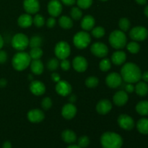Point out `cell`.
I'll return each instance as SVG.
<instances>
[{
	"label": "cell",
	"mask_w": 148,
	"mask_h": 148,
	"mask_svg": "<svg viewBox=\"0 0 148 148\" xmlns=\"http://www.w3.org/2000/svg\"><path fill=\"white\" fill-rule=\"evenodd\" d=\"M139 132L143 134H148V119L143 118L139 120L137 124Z\"/></svg>",
	"instance_id": "28"
},
{
	"label": "cell",
	"mask_w": 148,
	"mask_h": 148,
	"mask_svg": "<svg viewBox=\"0 0 148 148\" xmlns=\"http://www.w3.org/2000/svg\"><path fill=\"white\" fill-rule=\"evenodd\" d=\"M127 49L130 53H137L140 50V46L136 41H132L127 45Z\"/></svg>",
	"instance_id": "33"
},
{
	"label": "cell",
	"mask_w": 148,
	"mask_h": 148,
	"mask_svg": "<svg viewBox=\"0 0 148 148\" xmlns=\"http://www.w3.org/2000/svg\"><path fill=\"white\" fill-rule=\"evenodd\" d=\"M92 35L96 38H101L105 35V30L103 27L97 26L92 29Z\"/></svg>",
	"instance_id": "34"
},
{
	"label": "cell",
	"mask_w": 148,
	"mask_h": 148,
	"mask_svg": "<svg viewBox=\"0 0 148 148\" xmlns=\"http://www.w3.org/2000/svg\"><path fill=\"white\" fill-rule=\"evenodd\" d=\"M90 51L93 55L99 58H104L108 53V49L106 45L101 42H96L91 46Z\"/></svg>",
	"instance_id": "9"
},
{
	"label": "cell",
	"mask_w": 148,
	"mask_h": 148,
	"mask_svg": "<svg viewBox=\"0 0 148 148\" xmlns=\"http://www.w3.org/2000/svg\"><path fill=\"white\" fill-rule=\"evenodd\" d=\"M48 12L51 17H58L62 12V4L59 0H51L48 4Z\"/></svg>",
	"instance_id": "12"
},
{
	"label": "cell",
	"mask_w": 148,
	"mask_h": 148,
	"mask_svg": "<svg viewBox=\"0 0 148 148\" xmlns=\"http://www.w3.org/2000/svg\"><path fill=\"white\" fill-rule=\"evenodd\" d=\"M12 46L17 51H23L29 46V39L23 33H17L12 39Z\"/></svg>",
	"instance_id": "6"
},
{
	"label": "cell",
	"mask_w": 148,
	"mask_h": 148,
	"mask_svg": "<svg viewBox=\"0 0 148 148\" xmlns=\"http://www.w3.org/2000/svg\"><path fill=\"white\" fill-rule=\"evenodd\" d=\"M7 60V54L4 51L0 49V64H4Z\"/></svg>",
	"instance_id": "45"
},
{
	"label": "cell",
	"mask_w": 148,
	"mask_h": 148,
	"mask_svg": "<svg viewBox=\"0 0 148 148\" xmlns=\"http://www.w3.org/2000/svg\"><path fill=\"white\" fill-rule=\"evenodd\" d=\"M64 4L66 6H72L75 3L76 0H61Z\"/></svg>",
	"instance_id": "48"
},
{
	"label": "cell",
	"mask_w": 148,
	"mask_h": 148,
	"mask_svg": "<svg viewBox=\"0 0 148 148\" xmlns=\"http://www.w3.org/2000/svg\"><path fill=\"white\" fill-rule=\"evenodd\" d=\"M42 108L45 110H49L52 106V101L50 98L46 97L43 99L41 102Z\"/></svg>",
	"instance_id": "42"
},
{
	"label": "cell",
	"mask_w": 148,
	"mask_h": 148,
	"mask_svg": "<svg viewBox=\"0 0 148 148\" xmlns=\"http://www.w3.org/2000/svg\"><path fill=\"white\" fill-rule=\"evenodd\" d=\"M71 17L73 20H79V19H81L82 16V12L81 11L80 8L79 7H73V8L71 10L70 12Z\"/></svg>",
	"instance_id": "37"
},
{
	"label": "cell",
	"mask_w": 148,
	"mask_h": 148,
	"mask_svg": "<svg viewBox=\"0 0 148 148\" xmlns=\"http://www.w3.org/2000/svg\"><path fill=\"white\" fill-rule=\"evenodd\" d=\"M101 1H107V0H101Z\"/></svg>",
	"instance_id": "57"
},
{
	"label": "cell",
	"mask_w": 148,
	"mask_h": 148,
	"mask_svg": "<svg viewBox=\"0 0 148 148\" xmlns=\"http://www.w3.org/2000/svg\"><path fill=\"white\" fill-rule=\"evenodd\" d=\"M3 46H4V40H3L2 36L0 35V49H1Z\"/></svg>",
	"instance_id": "53"
},
{
	"label": "cell",
	"mask_w": 148,
	"mask_h": 148,
	"mask_svg": "<svg viewBox=\"0 0 148 148\" xmlns=\"http://www.w3.org/2000/svg\"><path fill=\"white\" fill-rule=\"evenodd\" d=\"M78 7L80 9H88L92 4V0H77Z\"/></svg>",
	"instance_id": "40"
},
{
	"label": "cell",
	"mask_w": 148,
	"mask_h": 148,
	"mask_svg": "<svg viewBox=\"0 0 148 148\" xmlns=\"http://www.w3.org/2000/svg\"><path fill=\"white\" fill-rule=\"evenodd\" d=\"M119 26L121 31L127 32L130 28L131 23H130V21L128 19L124 17V18H121L119 20Z\"/></svg>",
	"instance_id": "32"
},
{
	"label": "cell",
	"mask_w": 148,
	"mask_h": 148,
	"mask_svg": "<svg viewBox=\"0 0 148 148\" xmlns=\"http://www.w3.org/2000/svg\"><path fill=\"white\" fill-rule=\"evenodd\" d=\"M30 65L31 72L33 74L36 75H40L43 73L44 66H43V62L40 59H34V60L31 61Z\"/></svg>",
	"instance_id": "23"
},
{
	"label": "cell",
	"mask_w": 148,
	"mask_h": 148,
	"mask_svg": "<svg viewBox=\"0 0 148 148\" xmlns=\"http://www.w3.org/2000/svg\"><path fill=\"white\" fill-rule=\"evenodd\" d=\"M33 18L30 14H23L19 17L17 20V23L19 26L23 28H27L33 25Z\"/></svg>",
	"instance_id": "21"
},
{
	"label": "cell",
	"mask_w": 148,
	"mask_h": 148,
	"mask_svg": "<svg viewBox=\"0 0 148 148\" xmlns=\"http://www.w3.org/2000/svg\"><path fill=\"white\" fill-rule=\"evenodd\" d=\"M59 25L64 29H70L73 26V21L70 17L66 15H63L59 20Z\"/></svg>",
	"instance_id": "29"
},
{
	"label": "cell",
	"mask_w": 148,
	"mask_h": 148,
	"mask_svg": "<svg viewBox=\"0 0 148 148\" xmlns=\"http://www.w3.org/2000/svg\"><path fill=\"white\" fill-rule=\"evenodd\" d=\"M73 67L77 72H83L88 69V61L85 57L82 56H77L73 59L72 62Z\"/></svg>",
	"instance_id": "15"
},
{
	"label": "cell",
	"mask_w": 148,
	"mask_h": 148,
	"mask_svg": "<svg viewBox=\"0 0 148 148\" xmlns=\"http://www.w3.org/2000/svg\"><path fill=\"white\" fill-rule=\"evenodd\" d=\"M54 53L56 57L61 60L67 59L70 55L71 48L66 42L60 41L55 46Z\"/></svg>",
	"instance_id": "7"
},
{
	"label": "cell",
	"mask_w": 148,
	"mask_h": 148,
	"mask_svg": "<svg viewBox=\"0 0 148 148\" xmlns=\"http://www.w3.org/2000/svg\"><path fill=\"white\" fill-rule=\"evenodd\" d=\"M67 148H81V147H79L78 145H73L69 146V147H68Z\"/></svg>",
	"instance_id": "56"
},
{
	"label": "cell",
	"mask_w": 148,
	"mask_h": 148,
	"mask_svg": "<svg viewBox=\"0 0 148 148\" xmlns=\"http://www.w3.org/2000/svg\"><path fill=\"white\" fill-rule=\"evenodd\" d=\"M130 36L134 41H143L148 37V30L143 26H136L130 32Z\"/></svg>",
	"instance_id": "8"
},
{
	"label": "cell",
	"mask_w": 148,
	"mask_h": 148,
	"mask_svg": "<svg viewBox=\"0 0 148 148\" xmlns=\"http://www.w3.org/2000/svg\"><path fill=\"white\" fill-rule=\"evenodd\" d=\"M91 38L88 33L85 31H80L77 33L73 38L74 45L78 49H84L90 43Z\"/></svg>",
	"instance_id": "5"
},
{
	"label": "cell",
	"mask_w": 148,
	"mask_h": 148,
	"mask_svg": "<svg viewBox=\"0 0 148 148\" xmlns=\"http://www.w3.org/2000/svg\"><path fill=\"white\" fill-rule=\"evenodd\" d=\"M125 91L129 93H131L134 91V86L132 83H127L125 86Z\"/></svg>",
	"instance_id": "46"
},
{
	"label": "cell",
	"mask_w": 148,
	"mask_h": 148,
	"mask_svg": "<svg viewBox=\"0 0 148 148\" xmlns=\"http://www.w3.org/2000/svg\"><path fill=\"white\" fill-rule=\"evenodd\" d=\"M77 114V108L73 103H67L62 108V115L66 119H73Z\"/></svg>",
	"instance_id": "17"
},
{
	"label": "cell",
	"mask_w": 148,
	"mask_h": 148,
	"mask_svg": "<svg viewBox=\"0 0 148 148\" xmlns=\"http://www.w3.org/2000/svg\"><path fill=\"white\" fill-rule=\"evenodd\" d=\"M144 12H145V14L146 15V17H148V5L146 6V7L145 8Z\"/></svg>",
	"instance_id": "55"
},
{
	"label": "cell",
	"mask_w": 148,
	"mask_h": 148,
	"mask_svg": "<svg viewBox=\"0 0 148 148\" xmlns=\"http://www.w3.org/2000/svg\"><path fill=\"white\" fill-rule=\"evenodd\" d=\"M62 138L65 143H73L77 140V136L72 130H66L62 133Z\"/></svg>",
	"instance_id": "26"
},
{
	"label": "cell",
	"mask_w": 148,
	"mask_h": 148,
	"mask_svg": "<svg viewBox=\"0 0 148 148\" xmlns=\"http://www.w3.org/2000/svg\"><path fill=\"white\" fill-rule=\"evenodd\" d=\"M2 148H12V145L10 142H5L3 144Z\"/></svg>",
	"instance_id": "51"
},
{
	"label": "cell",
	"mask_w": 148,
	"mask_h": 148,
	"mask_svg": "<svg viewBox=\"0 0 148 148\" xmlns=\"http://www.w3.org/2000/svg\"><path fill=\"white\" fill-rule=\"evenodd\" d=\"M127 59V54L122 51H117L114 52L111 56V61L116 65H121Z\"/></svg>",
	"instance_id": "24"
},
{
	"label": "cell",
	"mask_w": 148,
	"mask_h": 148,
	"mask_svg": "<svg viewBox=\"0 0 148 148\" xmlns=\"http://www.w3.org/2000/svg\"><path fill=\"white\" fill-rule=\"evenodd\" d=\"M90 144V139L87 136H82L78 140V146L81 148H85Z\"/></svg>",
	"instance_id": "41"
},
{
	"label": "cell",
	"mask_w": 148,
	"mask_h": 148,
	"mask_svg": "<svg viewBox=\"0 0 148 148\" xmlns=\"http://www.w3.org/2000/svg\"><path fill=\"white\" fill-rule=\"evenodd\" d=\"M43 40H42L41 37L38 36H33L30 39H29V46L31 48L40 47L42 45Z\"/></svg>",
	"instance_id": "31"
},
{
	"label": "cell",
	"mask_w": 148,
	"mask_h": 148,
	"mask_svg": "<svg viewBox=\"0 0 148 148\" xmlns=\"http://www.w3.org/2000/svg\"><path fill=\"white\" fill-rule=\"evenodd\" d=\"M69 101H70L71 103H74L76 101V96H75V95H72V96L70 97V98H69Z\"/></svg>",
	"instance_id": "54"
},
{
	"label": "cell",
	"mask_w": 148,
	"mask_h": 148,
	"mask_svg": "<svg viewBox=\"0 0 148 148\" xmlns=\"http://www.w3.org/2000/svg\"><path fill=\"white\" fill-rule=\"evenodd\" d=\"M33 24L37 27H41L45 24V19L41 14H36L33 18Z\"/></svg>",
	"instance_id": "38"
},
{
	"label": "cell",
	"mask_w": 148,
	"mask_h": 148,
	"mask_svg": "<svg viewBox=\"0 0 148 148\" xmlns=\"http://www.w3.org/2000/svg\"><path fill=\"white\" fill-rule=\"evenodd\" d=\"M118 124L121 128L125 130H132L134 127V121L130 116L121 114L118 118Z\"/></svg>",
	"instance_id": "10"
},
{
	"label": "cell",
	"mask_w": 148,
	"mask_h": 148,
	"mask_svg": "<svg viewBox=\"0 0 148 148\" xmlns=\"http://www.w3.org/2000/svg\"><path fill=\"white\" fill-rule=\"evenodd\" d=\"M56 25V20L53 17H51L48 19V20L46 21V25L49 28H52L53 27Z\"/></svg>",
	"instance_id": "44"
},
{
	"label": "cell",
	"mask_w": 148,
	"mask_h": 148,
	"mask_svg": "<svg viewBox=\"0 0 148 148\" xmlns=\"http://www.w3.org/2000/svg\"><path fill=\"white\" fill-rule=\"evenodd\" d=\"M30 58L32 60L34 59H40L41 56H43V51L40 49V47L31 48L30 53H29Z\"/></svg>",
	"instance_id": "30"
},
{
	"label": "cell",
	"mask_w": 148,
	"mask_h": 148,
	"mask_svg": "<svg viewBox=\"0 0 148 148\" xmlns=\"http://www.w3.org/2000/svg\"><path fill=\"white\" fill-rule=\"evenodd\" d=\"M142 72L137 64L132 62L126 63L121 69V76L127 83H137L142 79Z\"/></svg>",
	"instance_id": "1"
},
{
	"label": "cell",
	"mask_w": 148,
	"mask_h": 148,
	"mask_svg": "<svg viewBox=\"0 0 148 148\" xmlns=\"http://www.w3.org/2000/svg\"><path fill=\"white\" fill-rule=\"evenodd\" d=\"M142 78L144 80V82H148V71L145 72L144 73L142 74Z\"/></svg>",
	"instance_id": "49"
},
{
	"label": "cell",
	"mask_w": 148,
	"mask_h": 148,
	"mask_svg": "<svg viewBox=\"0 0 148 148\" xmlns=\"http://www.w3.org/2000/svg\"><path fill=\"white\" fill-rule=\"evenodd\" d=\"M136 111L141 116H148V101H142L136 106Z\"/></svg>",
	"instance_id": "27"
},
{
	"label": "cell",
	"mask_w": 148,
	"mask_h": 148,
	"mask_svg": "<svg viewBox=\"0 0 148 148\" xmlns=\"http://www.w3.org/2000/svg\"><path fill=\"white\" fill-rule=\"evenodd\" d=\"M7 80H6L5 79H0V87L1 88H4V87H5L6 85H7Z\"/></svg>",
	"instance_id": "50"
},
{
	"label": "cell",
	"mask_w": 148,
	"mask_h": 148,
	"mask_svg": "<svg viewBox=\"0 0 148 148\" xmlns=\"http://www.w3.org/2000/svg\"><path fill=\"white\" fill-rule=\"evenodd\" d=\"M101 143L103 148H121L123 145V140L119 134L107 132L101 136Z\"/></svg>",
	"instance_id": "2"
},
{
	"label": "cell",
	"mask_w": 148,
	"mask_h": 148,
	"mask_svg": "<svg viewBox=\"0 0 148 148\" xmlns=\"http://www.w3.org/2000/svg\"><path fill=\"white\" fill-rule=\"evenodd\" d=\"M59 66V62L56 59H51L48 62L47 67L49 70L55 71Z\"/></svg>",
	"instance_id": "39"
},
{
	"label": "cell",
	"mask_w": 148,
	"mask_h": 148,
	"mask_svg": "<svg viewBox=\"0 0 148 148\" xmlns=\"http://www.w3.org/2000/svg\"><path fill=\"white\" fill-rule=\"evenodd\" d=\"M51 78H52V79H53V81H54V82H58L59 81L61 80L60 75H59L58 73H53V74H52Z\"/></svg>",
	"instance_id": "47"
},
{
	"label": "cell",
	"mask_w": 148,
	"mask_h": 148,
	"mask_svg": "<svg viewBox=\"0 0 148 148\" xmlns=\"http://www.w3.org/2000/svg\"><path fill=\"white\" fill-rule=\"evenodd\" d=\"M59 65H60L61 68L64 71H67L70 69V62H69V61L67 60L66 59H62V62L59 63Z\"/></svg>",
	"instance_id": "43"
},
{
	"label": "cell",
	"mask_w": 148,
	"mask_h": 148,
	"mask_svg": "<svg viewBox=\"0 0 148 148\" xmlns=\"http://www.w3.org/2000/svg\"><path fill=\"white\" fill-rule=\"evenodd\" d=\"M127 36L121 30H114L110 34L109 43L115 49H121L127 45Z\"/></svg>",
	"instance_id": "4"
},
{
	"label": "cell",
	"mask_w": 148,
	"mask_h": 148,
	"mask_svg": "<svg viewBox=\"0 0 148 148\" xmlns=\"http://www.w3.org/2000/svg\"><path fill=\"white\" fill-rule=\"evenodd\" d=\"M134 91L140 96L143 97L147 95L148 93V85L147 82L139 81L134 87Z\"/></svg>",
	"instance_id": "25"
},
{
	"label": "cell",
	"mask_w": 148,
	"mask_h": 148,
	"mask_svg": "<svg viewBox=\"0 0 148 148\" xmlns=\"http://www.w3.org/2000/svg\"><path fill=\"white\" fill-rule=\"evenodd\" d=\"M56 91L62 96H67L72 92V86L65 80H60L56 85Z\"/></svg>",
	"instance_id": "14"
},
{
	"label": "cell",
	"mask_w": 148,
	"mask_h": 148,
	"mask_svg": "<svg viewBox=\"0 0 148 148\" xmlns=\"http://www.w3.org/2000/svg\"><path fill=\"white\" fill-rule=\"evenodd\" d=\"M45 115L41 110L33 109L27 114V119L32 123H39L44 119Z\"/></svg>",
	"instance_id": "20"
},
{
	"label": "cell",
	"mask_w": 148,
	"mask_h": 148,
	"mask_svg": "<svg viewBox=\"0 0 148 148\" xmlns=\"http://www.w3.org/2000/svg\"><path fill=\"white\" fill-rule=\"evenodd\" d=\"M122 78L120 74L117 72H112L109 74L106 78V85L111 88H117L122 83Z\"/></svg>",
	"instance_id": "11"
},
{
	"label": "cell",
	"mask_w": 148,
	"mask_h": 148,
	"mask_svg": "<svg viewBox=\"0 0 148 148\" xmlns=\"http://www.w3.org/2000/svg\"><path fill=\"white\" fill-rule=\"evenodd\" d=\"M30 90L35 95H42L46 92V86L40 81L33 80L30 85Z\"/></svg>",
	"instance_id": "18"
},
{
	"label": "cell",
	"mask_w": 148,
	"mask_h": 148,
	"mask_svg": "<svg viewBox=\"0 0 148 148\" xmlns=\"http://www.w3.org/2000/svg\"><path fill=\"white\" fill-rule=\"evenodd\" d=\"M23 7L27 14H36L40 10L38 0H24Z\"/></svg>",
	"instance_id": "13"
},
{
	"label": "cell",
	"mask_w": 148,
	"mask_h": 148,
	"mask_svg": "<svg viewBox=\"0 0 148 148\" xmlns=\"http://www.w3.org/2000/svg\"><path fill=\"white\" fill-rule=\"evenodd\" d=\"M112 108V103L110 101L106 99L101 100L96 106L97 112L101 115H106L111 111Z\"/></svg>",
	"instance_id": "16"
},
{
	"label": "cell",
	"mask_w": 148,
	"mask_h": 148,
	"mask_svg": "<svg viewBox=\"0 0 148 148\" xmlns=\"http://www.w3.org/2000/svg\"><path fill=\"white\" fill-rule=\"evenodd\" d=\"M98 83H99V79L95 77H89L85 80V85L90 88H95Z\"/></svg>",
	"instance_id": "36"
},
{
	"label": "cell",
	"mask_w": 148,
	"mask_h": 148,
	"mask_svg": "<svg viewBox=\"0 0 148 148\" xmlns=\"http://www.w3.org/2000/svg\"><path fill=\"white\" fill-rule=\"evenodd\" d=\"M135 1L137 4H140V5H145L147 3V0H135Z\"/></svg>",
	"instance_id": "52"
},
{
	"label": "cell",
	"mask_w": 148,
	"mask_h": 148,
	"mask_svg": "<svg viewBox=\"0 0 148 148\" xmlns=\"http://www.w3.org/2000/svg\"><path fill=\"white\" fill-rule=\"evenodd\" d=\"M128 100V94L126 91L124 90H120L116 92L115 95H114V98H113L114 104H116L118 106H122L125 105Z\"/></svg>",
	"instance_id": "19"
},
{
	"label": "cell",
	"mask_w": 148,
	"mask_h": 148,
	"mask_svg": "<svg viewBox=\"0 0 148 148\" xmlns=\"http://www.w3.org/2000/svg\"><path fill=\"white\" fill-rule=\"evenodd\" d=\"M95 19L91 15H86L82 18L81 21V27L85 31L91 30L95 26Z\"/></svg>",
	"instance_id": "22"
},
{
	"label": "cell",
	"mask_w": 148,
	"mask_h": 148,
	"mask_svg": "<svg viewBox=\"0 0 148 148\" xmlns=\"http://www.w3.org/2000/svg\"><path fill=\"white\" fill-rule=\"evenodd\" d=\"M31 60L32 59L29 53L20 51L14 54L12 58V63L14 69L17 71H23L25 70L30 65Z\"/></svg>",
	"instance_id": "3"
},
{
	"label": "cell",
	"mask_w": 148,
	"mask_h": 148,
	"mask_svg": "<svg viewBox=\"0 0 148 148\" xmlns=\"http://www.w3.org/2000/svg\"><path fill=\"white\" fill-rule=\"evenodd\" d=\"M99 67L100 69L103 72H107V71L109 70L111 67V61L108 59H103L101 61L99 64Z\"/></svg>",
	"instance_id": "35"
}]
</instances>
